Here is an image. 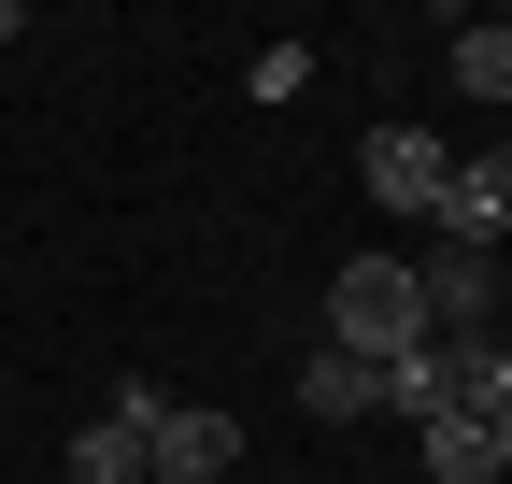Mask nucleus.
I'll return each instance as SVG.
<instances>
[{
    "label": "nucleus",
    "instance_id": "nucleus-1",
    "mask_svg": "<svg viewBox=\"0 0 512 484\" xmlns=\"http://www.w3.org/2000/svg\"><path fill=\"white\" fill-rule=\"evenodd\" d=\"M328 342L370 356V371L413 356V342H427V271H413V257H356V271L328 285Z\"/></svg>",
    "mask_w": 512,
    "mask_h": 484
},
{
    "label": "nucleus",
    "instance_id": "nucleus-2",
    "mask_svg": "<svg viewBox=\"0 0 512 484\" xmlns=\"http://www.w3.org/2000/svg\"><path fill=\"white\" fill-rule=\"evenodd\" d=\"M356 171H370V200H384V214H441V186H456V143H441V129H370Z\"/></svg>",
    "mask_w": 512,
    "mask_h": 484
},
{
    "label": "nucleus",
    "instance_id": "nucleus-3",
    "mask_svg": "<svg viewBox=\"0 0 512 484\" xmlns=\"http://www.w3.org/2000/svg\"><path fill=\"white\" fill-rule=\"evenodd\" d=\"M143 470H157V484H228V470H242V428H228L214 399H171L157 428H143Z\"/></svg>",
    "mask_w": 512,
    "mask_h": 484
},
{
    "label": "nucleus",
    "instance_id": "nucleus-4",
    "mask_svg": "<svg viewBox=\"0 0 512 484\" xmlns=\"http://www.w3.org/2000/svg\"><path fill=\"white\" fill-rule=\"evenodd\" d=\"M427 228L456 242V257H498V242H512V171H498V157H456V186H441Z\"/></svg>",
    "mask_w": 512,
    "mask_h": 484
},
{
    "label": "nucleus",
    "instance_id": "nucleus-5",
    "mask_svg": "<svg viewBox=\"0 0 512 484\" xmlns=\"http://www.w3.org/2000/svg\"><path fill=\"white\" fill-rule=\"evenodd\" d=\"M427 342H498V257H427Z\"/></svg>",
    "mask_w": 512,
    "mask_h": 484
},
{
    "label": "nucleus",
    "instance_id": "nucleus-6",
    "mask_svg": "<svg viewBox=\"0 0 512 484\" xmlns=\"http://www.w3.org/2000/svg\"><path fill=\"white\" fill-rule=\"evenodd\" d=\"M299 413H313V428H356V413H384V371L342 356V342H313L299 356Z\"/></svg>",
    "mask_w": 512,
    "mask_h": 484
},
{
    "label": "nucleus",
    "instance_id": "nucleus-7",
    "mask_svg": "<svg viewBox=\"0 0 512 484\" xmlns=\"http://www.w3.org/2000/svg\"><path fill=\"white\" fill-rule=\"evenodd\" d=\"M456 356H470V342H413V356H384V413L441 428V413H456Z\"/></svg>",
    "mask_w": 512,
    "mask_h": 484
},
{
    "label": "nucleus",
    "instance_id": "nucleus-8",
    "mask_svg": "<svg viewBox=\"0 0 512 484\" xmlns=\"http://www.w3.org/2000/svg\"><path fill=\"white\" fill-rule=\"evenodd\" d=\"M441 86L456 100H512V15H470L456 43H441Z\"/></svg>",
    "mask_w": 512,
    "mask_h": 484
},
{
    "label": "nucleus",
    "instance_id": "nucleus-9",
    "mask_svg": "<svg viewBox=\"0 0 512 484\" xmlns=\"http://www.w3.org/2000/svg\"><path fill=\"white\" fill-rule=\"evenodd\" d=\"M427 484H498V428L484 413H441L427 428Z\"/></svg>",
    "mask_w": 512,
    "mask_h": 484
},
{
    "label": "nucleus",
    "instance_id": "nucleus-10",
    "mask_svg": "<svg viewBox=\"0 0 512 484\" xmlns=\"http://www.w3.org/2000/svg\"><path fill=\"white\" fill-rule=\"evenodd\" d=\"M72 484H157V470H143V428H128V413H100V428L72 442Z\"/></svg>",
    "mask_w": 512,
    "mask_h": 484
},
{
    "label": "nucleus",
    "instance_id": "nucleus-11",
    "mask_svg": "<svg viewBox=\"0 0 512 484\" xmlns=\"http://www.w3.org/2000/svg\"><path fill=\"white\" fill-rule=\"evenodd\" d=\"M456 413H484V428L512 413V356H498V342H470V356H456Z\"/></svg>",
    "mask_w": 512,
    "mask_h": 484
},
{
    "label": "nucleus",
    "instance_id": "nucleus-12",
    "mask_svg": "<svg viewBox=\"0 0 512 484\" xmlns=\"http://www.w3.org/2000/svg\"><path fill=\"white\" fill-rule=\"evenodd\" d=\"M498 470H512V413H498Z\"/></svg>",
    "mask_w": 512,
    "mask_h": 484
},
{
    "label": "nucleus",
    "instance_id": "nucleus-13",
    "mask_svg": "<svg viewBox=\"0 0 512 484\" xmlns=\"http://www.w3.org/2000/svg\"><path fill=\"white\" fill-rule=\"evenodd\" d=\"M498 171H512V143H498Z\"/></svg>",
    "mask_w": 512,
    "mask_h": 484
}]
</instances>
